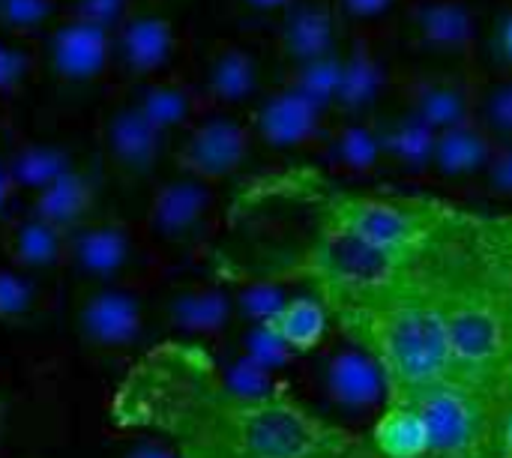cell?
<instances>
[{
	"instance_id": "1",
	"label": "cell",
	"mask_w": 512,
	"mask_h": 458,
	"mask_svg": "<svg viewBox=\"0 0 512 458\" xmlns=\"http://www.w3.org/2000/svg\"><path fill=\"white\" fill-rule=\"evenodd\" d=\"M114 420L180 458H321L345 438L288 399L237 393L192 345L150 351L117 390Z\"/></svg>"
},
{
	"instance_id": "2",
	"label": "cell",
	"mask_w": 512,
	"mask_h": 458,
	"mask_svg": "<svg viewBox=\"0 0 512 458\" xmlns=\"http://www.w3.org/2000/svg\"><path fill=\"white\" fill-rule=\"evenodd\" d=\"M327 315L381 372L390 405H408L414 396L453 378V354L441 315L423 300L390 303H324Z\"/></svg>"
},
{
	"instance_id": "3",
	"label": "cell",
	"mask_w": 512,
	"mask_h": 458,
	"mask_svg": "<svg viewBox=\"0 0 512 458\" xmlns=\"http://www.w3.org/2000/svg\"><path fill=\"white\" fill-rule=\"evenodd\" d=\"M186 36L171 9L138 0V6L111 30L108 45V93H123L150 78L183 69Z\"/></svg>"
},
{
	"instance_id": "4",
	"label": "cell",
	"mask_w": 512,
	"mask_h": 458,
	"mask_svg": "<svg viewBox=\"0 0 512 458\" xmlns=\"http://www.w3.org/2000/svg\"><path fill=\"white\" fill-rule=\"evenodd\" d=\"M216 219L213 186L177 171L162 180L147 204L141 234L150 249H192L198 246Z\"/></svg>"
},
{
	"instance_id": "5",
	"label": "cell",
	"mask_w": 512,
	"mask_h": 458,
	"mask_svg": "<svg viewBox=\"0 0 512 458\" xmlns=\"http://www.w3.org/2000/svg\"><path fill=\"white\" fill-rule=\"evenodd\" d=\"M150 243L132 225L96 216L66 234V264L87 285H120L144 270Z\"/></svg>"
},
{
	"instance_id": "6",
	"label": "cell",
	"mask_w": 512,
	"mask_h": 458,
	"mask_svg": "<svg viewBox=\"0 0 512 458\" xmlns=\"http://www.w3.org/2000/svg\"><path fill=\"white\" fill-rule=\"evenodd\" d=\"M252 144L249 120L237 117V111H204L174 138V162L177 171L192 174L207 186H219L246 165Z\"/></svg>"
},
{
	"instance_id": "7",
	"label": "cell",
	"mask_w": 512,
	"mask_h": 458,
	"mask_svg": "<svg viewBox=\"0 0 512 458\" xmlns=\"http://www.w3.org/2000/svg\"><path fill=\"white\" fill-rule=\"evenodd\" d=\"M96 141L102 168L123 186L150 183L168 144L120 93H108L99 114Z\"/></svg>"
},
{
	"instance_id": "8",
	"label": "cell",
	"mask_w": 512,
	"mask_h": 458,
	"mask_svg": "<svg viewBox=\"0 0 512 458\" xmlns=\"http://www.w3.org/2000/svg\"><path fill=\"white\" fill-rule=\"evenodd\" d=\"M108 45V30L72 15H60L39 39L42 75L69 93L108 87Z\"/></svg>"
},
{
	"instance_id": "9",
	"label": "cell",
	"mask_w": 512,
	"mask_h": 458,
	"mask_svg": "<svg viewBox=\"0 0 512 458\" xmlns=\"http://www.w3.org/2000/svg\"><path fill=\"white\" fill-rule=\"evenodd\" d=\"M189 78L204 111H237L264 93L261 60L240 39H213Z\"/></svg>"
},
{
	"instance_id": "10",
	"label": "cell",
	"mask_w": 512,
	"mask_h": 458,
	"mask_svg": "<svg viewBox=\"0 0 512 458\" xmlns=\"http://www.w3.org/2000/svg\"><path fill=\"white\" fill-rule=\"evenodd\" d=\"M399 36L417 51L462 57L477 48L480 21L468 0H411L399 15Z\"/></svg>"
},
{
	"instance_id": "11",
	"label": "cell",
	"mask_w": 512,
	"mask_h": 458,
	"mask_svg": "<svg viewBox=\"0 0 512 458\" xmlns=\"http://www.w3.org/2000/svg\"><path fill=\"white\" fill-rule=\"evenodd\" d=\"M252 138L273 150H300L321 144L327 132V111L282 81L258 96L252 114L246 117Z\"/></svg>"
},
{
	"instance_id": "12",
	"label": "cell",
	"mask_w": 512,
	"mask_h": 458,
	"mask_svg": "<svg viewBox=\"0 0 512 458\" xmlns=\"http://www.w3.org/2000/svg\"><path fill=\"white\" fill-rule=\"evenodd\" d=\"M78 336L93 351H126L144 327V303L123 285H87L75 303Z\"/></svg>"
},
{
	"instance_id": "13",
	"label": "cell",
	"mask_w": 512,
	"mask_h": 458,
	"mask_svg": "<svg viewBox=\"0 0 512 458\" xmlns=\"http://www.w3.org/2000/svg\"><path fill=\"white\" fill-rule=\"evenodd\" d=\"M387 84L390 69L375 39L369 33H351V39L339 48V81L330 114H339L342 120H360L378 108Z\"/></svg>"
},
{
	"instance_id": "14",
	"label": "cell",
	"mask_w": 512,
	"mask_h": 458,
	"mask_svg": "<svg viewBox=\"0 0 512 458\" xmlns=\"http://www.w3.org/2000/svg\"><path fill=\"white\" fill-rule=\"evenodd\" d=\"M339 21L333 15L330 0H294L276 21H273V48L282 69L309 63L336 51L339 42Z\"/></svg>"
},
{
	"instance_id": "15",
	"label": "cell",
	"mask_w": 512,
	"mask_h": 458,
	"mask_svg": "<svg viewBox=\"0 0 512 458\" xmlns=\"http://www.w3.org/2000/svg\"><path fill=\"white\" fill-rule=\"evenodd\" d=\"M165 141H174L180 132H186L201 114V99L192 87V78L186 69L150 78L144 84H135L120 93Z\"/></svg>"
},
{
	"instance_id": "16",
	"label": "cell",
	"mask_w": 512,
	"mask_h": 458,
	"mask_svg": "<svg viewBox=\"0 0 512 458\" xmlns=\"http://www.w3.org/2000/svg\"><path fill=\"white\" fill-rule=\"evenodd\" d=\"M96 204H99V174L96 168L75 162L69 171H63L57 180H51L45 189L33 195L30 213L69 234L78 225L96 219Z\"/></svg>"
},
{
	"instance_id": "17",
	"label": "cell",
	"mask_w": 512,
	"mask_h": 458,
	"mask_svg": "<svg viewBox=\"0 0 512 458\" xmlns=\"http://www.w3.org/2000/svg\"><path fill=\"white\" fill-rule=\"evenodd\" d=\"M405 105L438 135L450 126L471 120L477 108V96L465 78L453 72H432L408 84Z\"/></svg>"
},
{
	"instance_id": "18",
	"label": "cell",
	"mask_w": 512,
	"mask_h": 458,
	"mask_svg": "<svg viewBox=\"0 0 512 458\" xmlns=\"http://www.w3.org/2000/svg\"><path fill=\"white\" fill-rule=\"evenodd\" d=\"M3 249L18 273H48L66 264V234L30 210L6 219Z\"/></svg>"
},
{
	"instance_id": "19",
	"label": "cell",
	"mask_w": 512,
	"mask_h": 458,
	"mask_svg": "<svg viewBox=\"0 0 512 458\" xmlns=\"http://www.w3.org/2000/svg\"><path fill=\"white\" fill-rule=\"evenodd\" d=\"M492 150H495V138L486 132V126L477 117H471L435 135L429 171H435L444 180H465L486 171Z\"/></svg>"
},
{
	"instance_id": "20",
	"label": "cell",
	"mask_w": 512,
	"mask_h": 458,
	"mask_svg": "<svg viewBox=\"0 0 512 458\" xmlns=\"http://www.w3.org/2000/svg\"><path fill=\"white\" fill-rule=\"evenodd\" d=\"M369 123H372V132L378 141L381 162H390L402 171H426L429 168L435 132L408 105L399 111H390V114H378Z\"/></svg>"
},
{
	"instance_id": "21",
	"label": "cell",
	"mask_w": 512,
	"mask_h": 458,
	"mask_svg": "<svg viewBox=\"0 0 512 458\" xmlns=\"http://www.w3.org/2000/svg\"><path fill=\"white\" fill-rule=\"evenodd\" d=\"M324 387L330 402L348 414L369 411L384 396V381L378 366L357 348H345L327 360Z\"/></svg>"
},
{
	"instance_id": "22",
	"label": "cell",
	"mask_w": 512,
	"mask_h": 458,
	"mask_svg": "<svg viewBox=\"0 0 512 458\" xmlns=\"http://www.w3.org/2000/svg\"><path fill=\"white\" fill-rule=\"evenodd\" d=\"M471 252L483 282L512 306V213H474Z\"/></svg>"
},
{
	"instance_id": "23",
	"label": "cell",
	"mask_w": 512,
	"mask_h": 458,
	"mask_svg": "<svg viewBox=\"0 0 512 458\" xmlns=\"http://www.w3.org/2000/svg\"><path fill=\"white\" fill-rule=\"evenodd\" d=\"M75 153L54 138H18L6 150V168L15 192H30V198L75 165Z\"/></svg>"
},
{
	"instance_id": "24",
	"label": "cell",
	"mask_w": 512,
	"mask_h": 458,
	"mask_svg": "<svg viewBox=\"0 0 512 458\" xmlns=\"http://www.w3.org/2000/svg\"><path fill=\"white\" fill-rule=\"evenodd\" d=\"M231 300L216 291V288H183L177 294H171L165 300V318L183 330V333H195V336H210V333H222L228 318H231Z\"/></svg>"
},
{
	"instance_id": "25",
	"label": "cell",
	"mask_w": 512,
	"mask_h": 458,
	"mask_svg": "<svg viewBox=\"0 0 512 458\" xmlns=\"http://www.w3.org/2000/svg\"><path fill=\"white\" fill-rule=\"evenodd\" d=\"M369 444L381 458H429V429L414 408L390 405L372 426Z\"/></svg>"
},
{
	"instance_id": "26",
	"label": "cell",
	"mask_w": 512,
	"mask_h": 458,
	"mask_svg": "<svg viewBox=\"0 0 512 458\" xmlns=\"http://www.w3.org/2000/svg\"><path fill=\"white\" fill-rule=\"evenodd\" d=\"M321 150L336 171L345 174H369L381 165L378 141L369 120H342L339 126H327L321 138Z\"/></svg>"
},
{
	"instance_id": "27",
	"label": "cell",
	"mask_w": 512,
	"mask_h": 458,
	"mask_svg": "<svg viewBox=\"0 0 512 458\" xmlns=\"http://www.w3.org/2000/svg\"><path fill=\"white\" fill-rule=\"evenodd\" d=\"M267 327L288 351H312L327 333V309L321 300L312 297L285 300V306L267 321Z\"/></svg>"
},
{
	"instance_id": "28",
	"label": "cell",
	"mask_w": 512,
	"mask_h": 458,
	"mask_svg": "<svg viewBox=\"0 0 512 458\" xmlns=\"http://www.w3.org/2000/svg\"><path fill=\"white\" fill-rule=\"evenodd\" d=\"M42 78L39 39L0 36V99H15Z\"/></svg>"
},
{
	"instance_id": "29",
	"label": "cell",
	"mask_w": 512,
	"mask_h": 458,
	"mask_svg": "<svg viewBox=\"0 0 512 458\" xmlns=\"http://www.w3.org/2000/svg\"><path fill=\"white\" fill-rule=\"evenodd\" d=\"M339 48L330 51V54H324V57H315L309 63L282 69V84L291 87V90H297L300 96L312 99L315 105H321L330 114L333 93H336V81H339Z\"/></svg>"
},
{
	"instance_id": "30",
	"label": "cell",
	"mask_w": 512,
	"mask_h": 458,
	"mask_svg": "<svg viewBox=\"0 0 512 458\" xmlns=\"http://www.w3.org/2000/svg\"><path fill=\"white\" fill-rule=\"evenodd\" d=\"M60 18V0H0V36L42 39Z\"/></svg>"
},
{
	"instance_id": "31",
	"label": "cell",
	"mask_w": 512,
	"mask_h": 458,
	"mask_svg": "<svg viewBox=\"0 0 512 458\" xmlns=\"http://www.w3.org/2000/svg\"><path fill=\"white\" fill-rule=\"evenodd\" d=\"M474 117L495 141L512 144V78H495L486 84V90L477 96Z\"/></svg>"
},
{
	"instance_id": "32",
	"label": "cell",
	"mask_w": 512,
	"mask_h": 458,
	"mask_svg": "<svg viewBox=\"0 0 512 458\" xmlns=\"http://www.w3.org/2000/svg\"><path fill=\"white\" fill-rule=\"evenodd\" d=\"M477 48L498 78H512V3L492 15L489 27L477 39Z\"/></svg>"
},
{
	"instance_id": "33",
	"label": "cell",
	"mask_w": 512,
	"mask_h": 458,
	"mask_svg": "<svg viewBox=\"0 0 512 458\" xmlns=\"http://www.w3.org/2000/svg\"><path fill=\"white\" fill-rule=\"evenodd\" d=\"M135 6L138 0H60V15L81 18L111 33Z\"/></svg>"
},
{
	"instance_id": "34",
	"label": "cell",
	"mask_w": 512,
	"mask_h": 458,
	"mask_svg": "<svg viewBox=\"0 0 512 458\" xmlns=\"http://www.w3.org/2000/svg\"><path fill=\"white\" fill-rule=\"evenodd\" d=\"M36 309V291L30 279L18 270L0 267V318L3 321H21Z\"/></svg>"
},
{
	"instance_id": "35",
	"label": "cell",
	"mask_w": 512,
	"mask_h": 458,
	"mask_svg": "<svg viewBox=\"0 0 512 458\" xmlns=\"http://www.w3.org/2000/svg\"><path fill=\"white\" fill-rule=\"evenodd\" d=\"M339 27H351L354 33H369L372 24L393 15L396 0H330Z\"/></svg>"
},
{
	"instance_id": "36",
	"label": "cell",
	"mask_w": 512,
	"mask_h": 458,
	"mask_svg": "<svg viewBox=\"0 0 512 458\" xmlns=\"http://www.w3.org/2000/svg\"><path fill=\"white\" fill-rule=\"evenodd\" d=\"M237 306H240V312L249 315L255 324H267V321L285 306V300H282L279 288H273V285H267V282H258V285H249V288L237 297Z\"/></svg>"
},
{
	"instance_id": "37",
	"label": "cell",
	"mask_w": 512,
	"mask_h": 458,
	"mask_svg": "<svg viewBox=\"0 0 512 458\" xmlns=\"http://www.w3.org/2000/svg\"><path fill=\"white\" fill-rule=\"evenodd\" d=\"M483 177H486V189L495 198H512V144L495 141V150Z\"/></svg>"
},
{
	"instance_id": "38",
	"label": "cell",
	"mask_w": 512,
	"mask_h": 458,
	"mask_svg": "<svg viewBox=\"0 0 512 458\" xmlns=\"http://www.w3.org/2000/svg\"><path fill=\"white\" fill-rule=\"evenodd\" d=\"M234 15H243V18H279L294 0H228Z\"/></svg>"
},
{
	"instance_id": "39",
	"label": "cell",
	"mask_w": 512,
	"mask_h": 458,
	"mask_svg": "<svg viewBox=\"0 0 512 458\" xmlns=\"http://www.w3.org/2000/svg\"><path fill=\"white\" fill-rule=\"evenodd\" d=\"M123 458H180L168 444L162 441H150V444H138L132 447V453H126Z\"/></svg>"
},
{
	"instance_id": "40",
	"label": "cell",
	"mask_w": 512,
	"mask_h": 458,
	"mask_svg": "<svg viewBox=\"0 0 512 458\" xmlns=\"http://www.w3.org/2000/svg\"><path fill=\"white\" fill-rule=\"evenodd\" d=\"M15 189H12V180H9V168H6V150H0V216L3 210L9 207Z\"/></svg>"
},
{
	"instance_id": "41",
	"label": "cell",
	"mask_w": 512,
	"mask_h": 458,
	"mask_svg": "<svg viewBox=\"0 0 512 458\" xmlns=\"http://www.w3.org/2000/svg\"><path fill=\"white\" fill-rule=\"evenodd\" d=\"M498 450H501V458H512V408L507 411L504 423H501V438H498Z\"/></svg>"
},
{
	"instance_id": "42",
	"label": "cell",
	"mask_w": 512,
	"mask_h": 458,
	"mask_svg": "<svg viewBox=\"0 0 512 458\" xmlns=\"http://www.w3.org/2000/svg\"><path fill=\"white\" fill-rule=\"evenodd\" d=\"M150 3H159V6H165V9H171V3H177V0H150Z\"/></svg>"
},
{
	"instance_id": "43",
	"label": "cell",
	"mask_w": 512,
	"mask_h": 458,
	"mask_svg": "<svg viewBox=\"0 0 512 458\" xmlns=\"http://www.w3.org/2000/svg\"><path fill=\"white\" fill-rule=\"evenodd\" d=\"M0 438H3V405H0Z\"/></svg>"
}]
</instances>
